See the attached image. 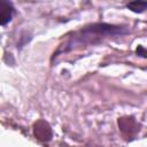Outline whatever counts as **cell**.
<instances>
[{
    "label": "cell",
    "mask_w": 147,
    "mask_h": 147,
    "mask_svg": "<svg viewBox=\"0 0 147 147\" xmlns=\"http://www.w3.org/2000/svg\"><path fill=\"white\" fill-rule=\"evenodd\" d=\"M15 15V7L11 0H0V24L6 26L13 21Z\"/></svg>",
    "instance_id": "cell-2"
},
{
    "label": "cell",
    "mask_w": 147,
    "mask_h": 147,
    "mask_svg": "<svg viewBox=\"0 0 147 147\" xmlns=\"http://www.w3.org/2000/svg\"><path fill=\"white\" fill-rule=\"evenodd\" d=\"M126 8L136 14H141L147 10V0H130L126 3Z\"/></svg>",
    "instance_id": "cell-3"
},
{
    "label": "cell",
    "mask_w": 147,
    "mask_h": 147,
    "mask_svg": "<svg viewBox=\"0 0 147 147\" xmlns=\"http://www.w3.org/2000/svg\"><path fill=\"white\" fill-rule=\"evenodd\" d=\"M136 54L139 55V56H141V57H147V49L144 46L139 45L137 47V49H136Z\"/></svg>",
    "instance_id": "cell-5"
},
{
    "label": "cell",
    "mask_w": 147,
    "mask_h": 147,
    "mask_svg": "<svg viewBox=\"0 0 147 147\" xmlns=\"http://www.w3.org/2000/svg\"><path fill=\"white\" fill-rule=\"evenodd\" d=\"M32 40V34L29 31H22L20 38H18V42H17V49L21 51L25 45H28L30 41Z\"/></svg>",
    "instance_id": "cell-4"
},
{
    "label": "cell",
    "mask_w": 147,
    "mask_h": 147,
    "mask_svg": "<svg viewBox=\"0 0 147 147\" xmlns=\"http://www.w3.org/2000/svg\"><path fill=\"white\" fill-rule=\"evenodd\" d=\"M130 33V29L126 25L110 24L105 22L92 23L80 28L77 31L71 32L67 36L64 41L60 44L59 48L54 52L53 59L59 56L60 54H64L71 52L76 48L84 47L87 45H96L108 38L122 37Z\"/></svg>",
    "instance_id": "cell-1"
}]
</instances>
